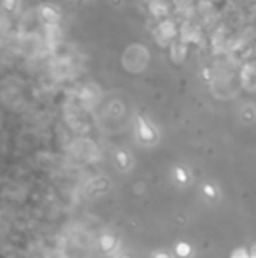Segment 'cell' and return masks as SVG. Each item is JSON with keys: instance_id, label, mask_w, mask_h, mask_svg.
<instances>
[{"instance_id": "1", "label": "cell", "mask_w": 256, "mask_h": 258, "mask_svg": "<svg viewBox=\"0 0 256 258\" xmlns=\"http://www.w3.org/2000/svg\"><path fill=\"white\" fill-rule=\"evenodd\" d=\"M41 16L46 23H51V25L60 21V11L56 7H53V5H44L41 9Z\"/></svg>"}, {"instance_id": "2", "label": "cell", "mask_w": 256, "mask_h": 258, "mask_svg": "<svg viewBox=\"0 0 256 258\" xmlns=\"http://www.w3.org/2000/svg\"><path fill=\"white\" fill-rule=\"evenodd\" d=\"M4 9L7 12H14L16 7H18V0H4Z\"/></svg>"}]
</instances>
